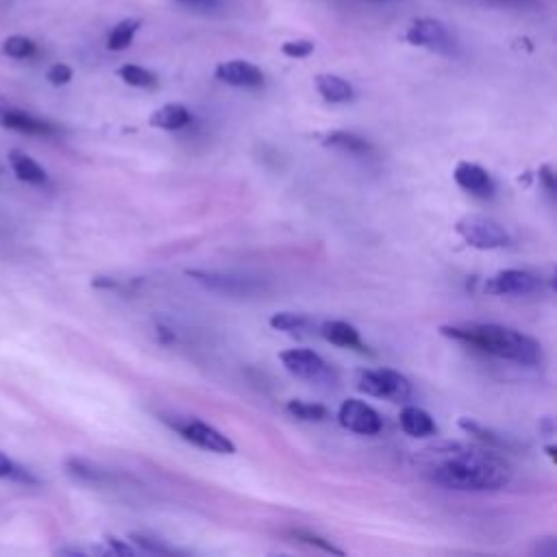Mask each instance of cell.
<instances>
[{"instance_id":"cell-1","label":"cell","mask_w":557,"mask_h":557,"mask_svg":"<svg viewBox=\"0 0 557 557\" xmlns=\"http://www.w3.org/2000/svg\"><path fill=\"white\" fill-rule=\"evenodd\" d=\"M436 462H429L425 477L431 484L460 490V492H486L501 490L512 481V468L503 457L484 449L449 447L447 451L433 453Z\"/></svg>"},{"instance_id":"cell-2","label":"cell","mask_w":557,"mask_h":557,"mask_svg":"<svg viewBox=\"0 0 557 557\" xmlns=\"http://www.w3.org/2000/svg\"><path fill=\"white\" fill-rule=\"evenodd\" d=\"M442 336L475 346V349L497 355L521 366H536L542 360L540 344L525 333L501 325H462L442 327Z\"/></svg>"},{"instance_id":"cell-3","label":"cell","mask_w":557,"mask_h":557,"mask_svg":"<svg viewBox=\"0 0 557 557\" xmlns=\"http://www.w3.org/2000/svg\"><path fill=\"white\" fill-rule=\"evenodd\" d=\"M455 231L468 246H473V249L479 251L505 249V246H510L512 242L510 233H507L501 222L479 214H468L457 220Z\"/></svg>"},{"instance_id":"cell-4","label":"cell","mask_w":557,"mask_h":557,"mask_svg":"<svg viewBox=\"0 0 557 557\" xmlns=\"http://www.w3.org/2000/svg\"><path fill=\"white\" fill-rule=\"evenodd\" d=\"M357 390L364 394L377 396V399H388L394 403L410 401L412 396V383L407 381L401 373L390 368H377V370H360L355 377Z\"/></svg>"},{"instance_id":"cell-5","label":"cell","mask_w":557,"mask_h":557,"mask_svg":"<svg viewBox=\"0 0 557 557\" xmlns=\"http://www.w3.org/2000/svg\"><path fill=\"white\" fill-rule=\"evenodd\" d=\"M188 277L196 283H201L203 288L218 292L222 296H231V299H249V296L264 292V283L259 279L233 275V272L188 270Z\"/></svg>"},{"instance_id":"cell-6","label":"cell","mask_w":557,"mask_h":557,"mask_svg":"<svg viewBox=\"0 0 557 557\" xmlns=\"http://www.w3.org/2000/svg\"><path fill=\"white\" fill-rule=\"evenodd\" d=\"M164 420L172 425V429H177L185 440L196 444V447L212 451V453H222V455L235 453V444L227 436H222L218 429L201 423V420H196V418H188V420L164 418Z\"/></svg>"},{"instance_id":"cell-7","label":"cell","mask_w":557,"mask_h":557,"mask_svg":"<svg viewBox=\"0 0 557 557\" xmlns=\"http://www.w3.org/2000/svg\"><path fill=\"white\" fill-rule=\"evenodd\" d=\"M279 360L283 366H286L290 375L305 379V381H325L333 375L329 364L323 360V357L309 349L283 351L279 355Z\"/></svg>"},{"instance_id":"cell-8","label":"cell","mask_w":557,"mask_h":557,"mask_svg":"<svg viewBox=\"0 0 557 557\" xmlns=\"http://www.w3.org/2000/svg\"><path fill=\"white\" fill-rule=\"evenodd\" d=\"M340 425L353 433H362V436H377L383 429V420L375 407H370L364 401L349 399L340 405Z\"/></svg>"},{"instance_id":"cell-9","label":"cell","mask_w":557,"mask_h":557,"mask_svg":"<svg viewBox=\"0 0 557 557\" xmlns=\"http://www.w3.org/2000/svg\"><path fill=\"white\" fill-rule=\"evenodd\" d=\"M542 290V279L527 270H503L486 281V292L497 296H527Z\"/></svg>"},{"instance_id":"cell-10","label":"cell","mask_w":557,"mask_h":557,"mask_svg":"<svg viewBox=\"0 0 557 557\" xmlns=\"http://www.w3.org/2000/svg\"><path fill=\"white\" fill-rule=\"evenodd\" d=\"M405 40L414 46L433 48V51H449L451 33L440 20L418 18L405 31Z\"/></svg>"},{"instance_id":"cell-11","label":"cell","mask_w":557,"mask_h":557,"mask_svg":"<svg viewBox=\"0 0 557 557\" xmlns=\"http://www.w3.org/2000/svg\"><path fill=\"white\" fill-rule=\"evenodd\" d=\"M453 179L464 192L479 196V198H492L494 190H497L494 188L492 177L488 175V170H484L477 164H470V162L457 164L455 172H453Z\"/></svg>"},{"instance_id":"cell-12","label":"cell","mask_w":557,"mask_h":557,"mask_svg":"<svg viewBox=\"0 0 557 557\" xmlns=\"http://www.w3.org/2000/svg\"><path fill=\"white\" fill-rule=\"evenodd\" d=\"M216 79L222 83L235 85V88H259V85H264L262 70L242 59L220 64L216 68Z\"/></svg>"},{"instance_id":"cell-13","label":"cell","mask_w":557,"mask_h":557,"mask_svg":"<svg viewBox=\"0 0 557 557\" xmlns=\"http://www.w3.org/2000/svg\"><path fill=\"white\" fill-rule=\"evenodd\" d=\"M320 336H323L327 342L336 344V346H344V349H355L366 353V344L360 338V331H357L353 325L342 323V320H327V323L320 327Z\"/></svg>"},{"instance_id":"cell-14","label":"cell","mask_w":557,"mask_h":557,"mask_svg":"<svg viewBox=\"0 0 557 557\" xmlns=\"http://www.w3.org/2000/svg\"><path fill=\"white\" fill-rule=\"evenodd\" d=\"M323 144L338 148L342 153L357 155V157H373L375 146L370 144L362 135H355L351 131H331L323 138Z\"/></svg>"},{"instance_id":"cell-15","label":"cell","mask_w":557,"mask_h":557,"mask_svg":"<svg viewBox=\"0 0 557 557\" xmlns=\"http://www.w3.org/2000/svg\"><path fill=\"white\" fill-rule=\"evenodd\" d=\"M0 127L22 131V133H29V135H53V133H57V127H53L51 122L35 118L31 114H27V111L16 109V107L9 109V114L5 116L3 125H0Z\"/></svg>"},{"instance_id":"cell-16","label":"cell","mask_w":557,"mask_h":557,"mask_svg":"<svg viewBox=\"0 0 557 557\" xmlns=\"http://www.w3.org/2000/svg\"><path fill=\"white\" fill-rule=\"evenodd\" d=\"M399 418H401V427H403L407 436L427 438V436H433V433H436V423H433V418L416 405L403 407V412H401Z\"/></svg>"},{"instance_id":"cell-17","label":"cell","mask_w":557,"mask_h":557,"mask_svg":"<svg viewBox=\"0 0 557 557\" xmlns=\"http://www.w3.org/2000/svg\"><path fill=\"white\" fill-rule=\"evenodd\" d=\"M148 122H151V127H157V129L177 131V129H183V127L190 125L192 114L183 105L170 103V105H164V107H159L157 111H153L151 120H148Z\"/></svg>"},{"instance_id":"cell-18","label":"cell","mask_w":557,"mask_h":557,"mask_svg":"<svg viewBox=\"0 0 557 557\" xmlns=\"http://www.w3.org/2000/svg\"><path fill=\"white\" fill-rule=\"evenodd\" d=\"M316 88L327 103H349L355 96L351 83L336 74H318Z\"/></svg>"},{"instance_id":"cell-19","label":"cell","mask_w":557,"mask_h":557,"mask_svg":"<svg viewBox=\"0 0 557 557\" xmlns=\"http://www.w3.org/2000/svg\"><path fill=\"white\" fill-rule=\"evenodd\" d=\"M9 164H11V170H14V175L24 181V183H33V185H42L46 183L48 175H46V170L33 162V159L29 155H24L20 151H11L9 153Z\"/></svg>"},{"instance_id":"cell-20","label":"cell","mask_w":557,"mask_h":557,"mask_svg":"<svg viewBox=\"0 0 557 557\" xmlns=\"http://www.w3.org/2000/svg\"><path fill=\"white\" fill-rule=\"evenodd\" d=\"M140 20L129 18V20H122L118 22L114 29H111L109 37H107V48L109 51H125V48L131 46L135 33L140 31Z\"/></svg>"},{"instance_id":"cell-21","label":"cell","mask_w":557,"mask_h":557,"mask_svg":"<svg viewBox=\"0 0 557 557\" xmlns=\"http://www.w3.org/2000/svg\"><path fill=\"white\" fill-rule=\"evenodd\" d=\"M66 468L74 479L83 481V484H105L109 477L103 468L94 466L88 460H79V457H72V460H68Z\"/></svg>"},{"instance_id":"cell-22","label":"cell","mask_w":557,"mask_h":557,"mask_svg":"<svg viewBox=\"0 0 557 557\" xmlns=\"http://www.w3.org/2000/svg\"><path fill=\"white\" fill-rule=\"evenodd\" d=\"M312 318H307L305 314H294V312H277L270 316V327L277 331H288V333H299L307 331L312 327Z\"/></svg>"},{"instance_id":"cell-23","label":"cell","mask_w":557,"mask_h":557,"mask_svg":"<svg viewBox=\"0 0 557 557\" xmlns=\"http://www.w3.org/2000/svg\"><path fill=\"white\" fill-rule=\"evenodd\" d=\"M288 412L299 418L305 420V423H323V420L329 418V410L325 405H318V403H305V401H288Z\"/></svg>"},{"instance_id":"cell-24","label":"cell","mask_w":557,"mask_h":557,"mask_svg":"<svg viewBox=\"0 0 557 557\" xmlns=\"http://www.w3.org/2000/svg\"><path fill=\"white\" fill-rule=\"evenodd\" d=\"M3 53L14 59H29L37 53V44L24 35H11L3 42Z\"/></svg>"},{"instance_id":"cell-25","label":"cell","mask_w":557,"mask_h":557,"mask_svg":"<svg viewBox=\"0 0 557 557\" xmlns=\"http://www.w3.org/2000/svg\"><path fill=\"white\" fill-rule=\"evenodd\" d=\"M120 74V79L133 85V88H153V85L157 83V77L153 72H148L146 68H140V66H135V64H127V66H122L118 70Z\"/></svg>"},{"instance_id":"cell-26","label":"cell","mask_w":557,"mask_h":557,"mask_svg":"<svg viewBox=\"0 0 557 557\" xmlns=\"http://www.w3.org/2000/svg\"><path fill=\"white\" fill-rule=\"evenodd\" d=\"M0 479L20 481V484H35V477L29 473V470H24L14 460H9L5 453H0Z\"/></svg>"},{"instance_id":"cell-27","label":"cell","mask_w":557,"mask_h":557,"mask_svg":"<svg viewBox=\"0 0 557 557\" xmlns=\"http://www.w3.org/2000/svg\"><path fill=\"white\" fill-rule=\"evenodd\" d=\"M460 427L470 433V436H475L479 438L481 442H486L490 444V447H505V440H501L497 433H492L488 431L486 427H481L479 423H475V420H470V418H460Z\"/></svg>"},{"instance_id":"cell-28","label":"cell","mask_w":557,"mask_h":557,"mask_svg":"<svg viewBox=\"0 0 557 557\" xmlns=\"http://www.w3.org/2000/svg\"><path fill=\"white\" fill-rule=\"evenodd\" d=\"M129 540H131L140 551H144V553H159V555H172V553H177L175 549L168 547V544H164L162 540L151 538V536H144V534H131Z\"/></svg>"},{"instance_id":"cell-29","label":"cell","mask_w":557,"mask_h":557,"mask_svg":"<svg viewBox=\"0 0 557 557\" xmlns=\"http://www.w3.org/2000/svg\"><path fill=\"white\" fill-rule=\"evenodd\" d=\"M292 536H294L296 540H301V542L309 544V547H316V549L325 551V553H336V555H344V551H342V549L333 547V544H331L329 540H325V538H320V536L312 534V531H305V529H294V531H292Z\"/></svg>"},{"instance_id":"cell-30","label":"cell","mask_w":557,"mask_h":557,"mask_svg":"<svg viewBox=\"0 0 557 557\" xmlns=\"http://www.w3.org/2000/svg\"><path fill=\"white\" fill-rule=\"evenodd\" d=\"M281 53L286 57H292V59H303V57H309L314 53V42H309V40L286 42L281 46Z\"/></svg>"},{"instance_id":"cell-31","label":"cell","mask_w":557,"mask_h":557,"mask_svg":"<svg viewBox=\"0 0 557 557\" xmlns=\"http://www.w3.org/2000/svg\"><path fill=\"white\" fill-rule=\"evenodd\" d=\"M46 79L51 81L53 85H57V88H61V85H66V83L72 81V68L66 66V64H55L51 70H48Z\"/></svg>"},{"instance_id":"cell-32","label":"cell","mask_w":557,"mask_h":557,"mask_svg":"<svg viewBox=\"0 0 557 557\" xmlns=\"http://www.w3.org/2000/svg\"><path fill=\"white\" fill-rule=\"evenodd\" d=\"M105 540H107V544H109V553H111V555H135V549H131L129 544H125V542H120L118 538L107 536Z\"/></svg>"},{"instance_id":"cell-33","label":"cell","mask_w":557,"mask_h":557,"mask_svg":"<svg viewBox=\"0 0 557 557\" xmlns=\"http://www.w3.org/2000/svg\"><path fill=\"white\" fill-rule=\"evenodd\" d=\"M94 288H101V290H122V283L111 279V277H94L92 281Z\"/></svg>"},{"instance_id":"cell-34","label":"cell","mask_w":557,"mask_h":557,"mask_svg":"<svg viewBox=\"0 0 557 557\" xmlns=\"http://www.w3.org/2000/svg\"><path fill=\"white\" fill-rule=\"evenodd\" d=\"M540 179L544 181V185H547L549 194H553V192H555V179H553V170H551V166H542V168H540Z\"/></svg>"},{"instance_id":"cell-35","label":"cell","mask_w":557,"mask_h":557,"mask_svg":"<svg viewBox=\"0 0 557 557\" xmlns=\"http://www.w3.org/2000/svg\"><path fill=\"white\" fill-rule=\"evenodd\" d=\"M11 107H14V105H11L9 101H5L3 96H0V125H3V120H5V116L9 114V109H11Z\"/></svg>"},{"instance_id":"cell-36","label":"cell","mask_w":557,"mask_h":557,"mask_svg":"<svg viewBox=\"0 0 557 557\" xmlns=\"http://www.w3.org/2000/svg\"><path fill=\"white\" fill-rule=\"evenodd\" d=\"M481 3H497V5H505V3H521V0H481Z\"/></svg>"},{"instance_id":"cell-37","label":"cell","mask_w":557,"mask_h":557,"mask_svg":"<svg viewBox=\"0 0 557 557\" xmlns=\"http://www.w3.org/2000/svg\"><path fill=\"white\" fill-rule=\"evenodd\" d=\"M181 3H194V5H198V3H209V0H181Z\"/></svg>"},{"instance_id":"cell-38","label":"cell","mask_w":557,"mask_h":557,"mask_svg":"<svg viewBox=\"0 0 557 557\" xmlns=\"http://www.w3.org/2000/svg\"><path fill=\"white\" fill-rule=\"evenodd\" d=\"M547 453L551 455V460H555V447H547Z\"/></svg>"}]
</instances>
